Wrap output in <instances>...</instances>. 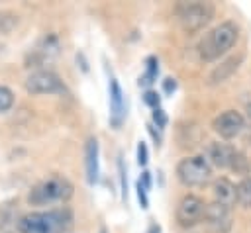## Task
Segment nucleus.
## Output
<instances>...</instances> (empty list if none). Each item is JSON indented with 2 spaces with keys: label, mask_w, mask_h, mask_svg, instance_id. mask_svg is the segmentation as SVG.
Returning a JSON list of instances; mask_svg holds the SVG:
<instances>
[{
  "label": "nucleus",
  "mask_w": 251,
  "mask_h": 233,
  "mask_svg": "<svg viewBox=\"0 0 251 233\" xmlns=\"http://www.w3.org/2000/svg\"><path fill=\"white\" fill-rule=\"evenodd\" d=\"M75 215L71 208H53L41 211H29L16 221L20 233H67L73 227Z\"/></svg>",
  "instance_id": "f257e3e1"
},
{
  "label": "nucleus",
  "mask_w": 251,
  "mask_h": 233,
  "mask_svg": "<svg viewBox=\"0 0 251 233\" xmlns=\"http://www.w3.org/2000/svg\"><path fill=\"white\" fill-rule=\"evenodd\" d=\"M239 27L235 22H222L214 29H210L198 43V55L202 61H216L226 55L237 41Z\"/></svg>",
  "instance_id": "f03ea898"
},
{
  "label": "nucleus",
  "mask_w": 251,
  "mask_h": 233,
  "mask_svg": "<svg viewBox=\"0 0 251 233\" xmlns=\"http://www.w3.org/2000/svg\"><path fill=\"white\" fill-rule=\"evenodd\" d=\"M73 184L63 174H51L43 180H39L29 190V204L31 206H51L57 202H67L73 196Z\"/></svg>",
  "instance_id": "7ed1b4c3"
},
{
  "label": "nucleus",
  "mask_w": 251,
  "mask_h": 233,
  "mask_svg": "<svg viewBox=\"0 0 251 233\" xmlns=\"http://www.w3.org/2000/svg\"><path fill=\"white\" fill-rule=\"evenodd\" d=\"M175 12H176V20H178L180 27L186 33H196L212 22L216 8L212 2L196 0V2H180Z\"/></svg>",
  "instance_id": "20e7f679"
},
{
  "label": "nucleus",
  "mask_w": 251,
  "mask_h": 233,
  "mask_svg": "<svg viewBox=\"0 0 251 233\" xmlns=\"http://www.w3.org/2000/svg\"><path fill=\"white\" fill-rule=\"evenodd\" d=\"M176 178L184 186H204L212 180V164L206 157H186L176 164Z\"/></svg>",
  "instance_id": "39448f33"
},
{
  "label": "nucleus",
  "mask_w": 251,
  "mask_h": 233,
  "mask_svg": "<svg viewBox=\"0 0 251 233\" xmlns=\"http://www.w3.org/2000/svg\"><path fill=\"white\" fill-rule=\"evenodd\" d=\"M206 202L196 196V194H186L180 198L178 206H176V211H175V217H176V223L184 229L188 227H194L196 223H200L204 219V213H206Z\"/></svg>",
  "instance_id": "423d86ee"
},
{
  "label": "nucleus",
  "mask_w": 251,
  "mask_h": 233,
  "mask_svg": "<svg viewBox=\"0 0 251 233\" xmlns=\"http://www.w3.org/2000/svg\"><path fill=\"white\" fill-rule=\"evenodd\" d=\"M24 86L29 94H57V92L65 90V84L61 80V76L53 70H47V69L33 70L25 78Z\"/></svg>",
  "instance_id": "0eeeda50"
},
{
  "label": "nucleus",
  "mask_w": 251,
  "mask_h": 233,
  "mask_svg": "<svg viewBox=\"0 0 251 233\" xmlns=\"http://www.w3.org/2000/svg\"><path fill=\"white\" fill-rule=\"evenodd\" d=\"M231 221H233V210L212 202L206 206V213H204V223L208 227L210 233H227L231 229Z\"/></svg>",
  "instance_id": "6e6552de"
},
{
  "label": "nucleus",
  "mask_w": 251,
  "mask_h": 233,
  "mask_svg": "<svg viewBox=\"0 0 251 233\" xmlns=\"http://www.w3.org/2000/svg\"><path fill=\"white\" fill-rule=\"evenodd\" d=\"M212 127H214V131H216L222 139H233V137H237V135L243 131L245 119H243V116H241L239 112H235V110H226V112H222L220 116L214 117Z\"/></svg>",
  "instance_id": "1a4fd4ad"
},
{
  "label": "nucleus",
  "mask_w": 251,
  "mask_h": 233,
  "mask_svg": "<svg viewBox=\"0 0 251 233\" xmlns=\"http://www.w3.org/2000/svg\"><path fill=\"white\" fill-rule=\"evenodd\" d=\"M126 116V104H124V92L120 82L112 76L110 78V123L114 127H120Z\"/></svg>",
  "instance_id": "9d476101"
},
{
  "label": "nucleus",
  "mask_w": 251,
  "mask_h": 233,
  "mask_svg": "<svg viewBox=\"0 0 251 233\" xmlns=\"http://www.w3.org/2000/svg\"><path fill=\"white\" fill-rule=\"evenodd\" d=\"M235 153H237V149L233 145L216 141L208 147V163H212L218 168H229Z\"/></svg>",
  "instance_id": "9b49d317"
},
{
  "label": "nucleus",
  "mask_w": 251,
  "mask_h": 233,
  "mask_svg": "<svg viewBox=\"0 0 251 233\" xmlns=\"http://www.w3.org/2000/svg\"><path fill=\"white\" fill-rule=\"evenodd\" d=\"M98 141L96 137H88L84 145V166H86V180L88 184H94L100 174V164H98Z\"/></svg>",
  "instance_id": "f8f14e48"
},
{
  "label": "nucleus",
  "mask_w": 251,
  "mask_h": 233,
  "mask_svg": "<svg viewBox=\"0 0 251 233\" xmlns=\"http://www.w3.org/2000/svg\"><path fill=\"white\" fill-rule=\"evenodd\" d=\"M212 192H214V202L224 204L233 210V206L237 202L235 200V184H231L227 178H218L212 186Z\"/></svg>",
  "instance_id": "ddd939ff"
},
{
  "label": "nucleus",
  "mask_w": 251,
  "mask_h": 233,
  "mask_svg": "<svg viewBox=\"0 0 251 233\" xmlns=\"http://www.w3.org/2000/svg\"><path fill=\"white\" fill-rule=\"evenodd\" d=\"M239 63H241V57H231V59H227L226 63H222L220 67H216V69L212 70V74H210L208 82H210V84H218V82H224L226 78H229V76H231V74L237 70Z\"/></svg>",
  "instance_id": "4468645a"
},
{
  "label": "nucleus",
  "mask_w": 251,
  "mask_h": 233,
  "mask_svg": "<svg viewBox=\"0 0 251 233\" xmlns=\"http://www.w3.org/2000/svg\"><path fill=\"white\" fill-rule=\"evenodd\" d=\"M235 200L241 208L245 210L251 208V176H243L235 184Z\"/></svg>",
  "instance_id": "2eb2a0df"
},
{
  "label": "nucleus",
  "mask_w": 251,
  "mask_h": 233,
  "mask_svg": "<svg viewBox=\"0 0 251 233\" xmlns=\"http://www.w3.org/2000/svg\"><path fill=\"white\" fill-rule=\"evenodd\" d=\"M145 63H147V67H145V72L139 76V86H151L157 80V72H159L157 59L155 57H149Z\"/></svg>",
  "instance_id": "dca6fc26"
},
{
  "label": "nucleus",
  "mask_w": 251,
  "mask_h": 233,
  "mask_svg": "<svg viewBox=\"0 0 251 233\" xmlns=\"http://www.w3.org/2000/svg\"><path fill=\"white\" fill-rule=\"evenodd\" d=\"M18 25V14L10 10H0V35L10 33Z\"/></svg>",
  "instance_id": "f3484780"
},
{
  "label": "nucleus",
  "mask_w": 251,
  "mask_h": 233,
  "mask_svg": "<svg viewBox=\"0 0 251 233\" xmlns=\"http://www.w3.org/2000/svg\"><path fill=\"white\" fill-rule=\"evenodd\" d=\"M12 106H14V92L8 86L0 84V114L8 112Z\"/></svg>",
  "instance_id": "a211bd4d"
},
{
  "label": "nucleus",
  "mask_w": 251,
  "mask_h": 233,
  "mask_svg": "<svg viewBox=\"0 0 251 233\" xmlns=\"http://www.w3.org/2000/svg\"><path fill=\"white\" fill-rule=\"evenodd\" d=\"M231 170H235V172H239V174H247V170H249V161L245 159V155L243 153H235V157H233V161H231V166H229Z\"/></svg>",
  "instance_id": "6ab92c4d"
},
{
  "label": "nucleus",
  "mask_w": 251,
  "mask_h": 233,
  "mask_svg": "<svg viewBox=\"0 0 251 233\" xmlns=\"http://www.w3.org/2000/svg\"><path fill=\"white\" fill-rule=\"evenodd\" d=\"M143 102L149 106V108H159V102H161V98H159V94L155 92V90H147L145 94H143Z\"/></svg>",
  "instance_id": "aec40b11"
},
{
  "label": "nucleus",
  "mask_w": 251,
  "mask_h": 233,
  "mask_svg": "<svg viewBox=\"0 0 251 233\" xmlns=\"http://www.w3.org/2000/svg\"><path fill=\"white\" fill-rule=\"evenodd\" d=\"M153 121L157 123V127H161V129H163V127L167 125L169 117H167V114H165L161 108H155V110H153Z\"/></svg>",
  "instance_id": "412c9836"
},
{
  "label": "nucleus",
  "mask_w": 251,
  "mask_h": 233,
  "mask_svg": "<svg viewBox=\"0 0 251 233\" xmlns=\"http://www.w3.org/2000/svg\"><path fill=\"white\" fill-rule=\"evenodd\" d=\"M147 161H149L147 145H145L143 141H139V145H137V163H139L141 166H145V164H147Z\"/></svg>",
  "instance_id": "4be33fe9"
},
{
  "label": "nucleus",
  "mask_w": 251,
  "mask_h": 233,
  "mask_svg": "<svg viewBox=\"0 0 251 233\" xmlns=\"http://www.w3.org/2000/svg\"><path fill=\"white\" fill-rule=\"evenodd\" d=\"M135 188H137V198H139V204H141V208L143 210H147L149 208V200H147V190L141 186V182L137 180V184H135Z\"/></svg>",
  "instance_id": "5701e85b"
},
{
  "label": "nucleus",
  "mask_w": 251,
  "mask_h": 233,
  "mask_svg": "<svg viewBox=\"0 0 251 233\" xmlns=\"http://www.w3.org/2000/svg\"><path fill=\"white\" fill-rule=\"evenodd\" d=\"M118 168H120V182H122V196H127V182H126V168H124V161H118Z\"/></svg>",
  "instance_id": "b1692460"
},
{
  "label": "nucleus",
  "mask_w": 251,
  "mask_h": 233,
  "mask_svg": "<svg viewBox=\"0 0 251 233\" xmlns=\"http://www.w3.org/2000/svg\"><path fill=\"white\" fill-rule=\"evenodd\" d=\"M163 90H165L167 94H173V92L176 90V80L171 78V76H167V78L163 80Z\"/></svg>",
  "instance_id": "393cba45"
},
{
  "label": "nucleus",
  "mask_w": 251,
  "mask_h": 233,
  "mask_svg": "<svg viewBox=\"0 0 251 233\" xmlns=\"http://www.w3.org/2000/svg\"><path fill=\"white\" fill-rule=\"evenodd\" d=\"M139 182H141V186H143L145 190H149V188H151V176H149V172H143L141 178H139Z\"/></svg>",
  "instance_id": "a878e982"
},
{
  "label": "nucleus",
  "mask_w": 251,
  "mask_h": 233,
  "mask_svg": "<svg viewBox=\"0 0 251 233\" xmlns=\"http://www.w3.org/2000/svg\"><path fill=\"white\" fill-rule=\"evenodd\" d=\"M147 129H149V133L153 135V139H155V143L159 145V143H161V135H159V133L155 131V127H153V125H147Z\"/></svg>",
  "instance_id": "bb28decb"
},
{
  "label": "nucleus",
  "mask_w": 251,
  "mask_h": 233,
  "mask_svg": "<svg viewBox=\"0 0 251 233\" xmlns=\"http://www.w3.org/2000/svg\"><path fill=\"white\" fill-rule=\"evenodd\" d=\"M149 233H159V225H151V229H149Z\"/></svg>",
  "instance_id": "cd10ccee"
},
{
  "label": "nucleus",
  "mask_w": 251,
  "mask_h": 233,
  "mask_svg": "<svg viewBox=\"0 0 251 233\" xmlns=\"http://www.w3.org/2000/svg\"><path fill=\"white\" fill-rule=\"evenodd\" d=\"M100 233H106V229H104V227H102V229H100Z\"/></svg>",
  "instance_id": "c85d7f7f"
}]
</instances>
